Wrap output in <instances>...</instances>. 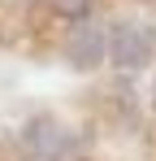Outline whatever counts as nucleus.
I'll return each mask as SVG.
<instances>
[{
	"label": "nucleus",
	"instance_id": "1",
	"mask_svg": "<svg viewBox=\"0 0 156 161\" xmlns=\"http://www.w3.org/2000/svg\"><path fill=\"white\" fill-rule=\"evenodd\" d=\"M108 57L117 70H148L156 57V31L148 22H117L108 31Z\"/></svg>",
	"mask_w": 156,
	"mask_h": 161
},
{
	"label": "nucleus",
	"instance_id": "2",
	"mask_svg": "<svg viewBox=\"0 0 156 161\" xmlns=\"http://www.w3.org/2000/svg\"><path fill=\"white\" fill-rule=\"evenodd\" d=\"M22 144L35 161H70L78 153V139L56 118H30L26 131H22Z\"/></svg>",
	"mask_w": 156,
	"mask_h": 161
},
{
	"label": "nucleus",
	"instance_id": "3",
	"mask_svg": "<svg viewBox=\"0 0 156 161\" xmlns=\"http://www.w3.org/2000/svg\"><path fill=\"white\" fill-rule=\"evenodd\" d=\"M104 53H108V31H100V26H78L74 35H70V44H65V57L74 61L78 70L100 65Z\"/></svg>",
	"mask_w": 156,
	"mask_h": 161
},
{
	"label": "nucleus",
	"instance_id": "4",
	"mask_svg": "<svg viewBox=\"0 0 156 161\" xmlns=\"http://www.w3.org/2000/svg\"><path fill=\"white\" fill-rule=\"evenodd\" d=\"M87 4H91V0H52V9H61V13H70V18H82Z\"/></svg>",
	"mask_w": 156,
	"mask_h": 161
}]
</instances>
